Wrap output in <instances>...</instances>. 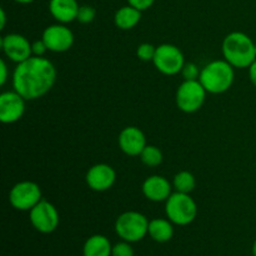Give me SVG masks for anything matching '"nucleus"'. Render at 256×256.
Returning <instances> with one entry per match:
<instances>
[{
    "mask_svg": "<svg viewBox=\"0 0 256 256\" xmlns=\"http://www.w3.org/2000/svg\"><path fill=\"white\" fill-rule=\"evenodd\" d=\"M42 39L44 40L48 50L52 52H65L74 44V34L64 24H54L48 26L42 32Z\"/></svg>",
    "mask_w": 256,
    "mask_h": 256,
    "instance_id": "obj_10",
    "label": "nucleus"
},
{
    "mask_svg": "<svg viewBox=\"0 0 256 256\" xmlns=\"http://www.w3.org/2000/svg\"><path fill=\"white\" fill-rule=\"evenodd\" d=\"M112 256H134V249L132 246V242L122 240V242L112 245Z\"/></svg>",
    "mask_w": 256,
    "mask_h": 256,
    "instance_id": "obj_24",
    "label": "nucleus"
},
{
    "mask_svg": "<svg viewBox=\"0 0 256 256\" xmlns=\"http://www.w3.org/2000/svg\"><path fill=\"white\" fill-rule=\"evenodd\" d=\"M208 92L199 80H184L176 90V105L182 112L192 114L202 109Z\"/></svg>",
    "mask_w": 256,
    "mask_h": 256,
    "instance_id": "obj_6",
    "label": "nucleus"
},
{
    "mask_svg": "<svg viewBox=\"0 0 256 256\" xmlns=\"http://www.w3.org/2000/svg\"><path fill=\"white\" fill-rule=\"evenodd\" d=\"M80 5L76 0H50L49 12L60 24H68L76 20Z\"/></svg>",
    "mask_w": 256,
    "mask_h": 256,
    "instance_id": "obj_16",
    "label": "nucleus"
},
{
    "mask_svg": "<svg viewBox=\"0 0 256 256\" xmlns=\"http://www.w3.org/2000/svg\"><path fill=\"white\" fill-rule=\"evenodd\" d=\"M255 52H256V42H255Z\"/></svg>",
    "mask_w": 256,
    "mask_h": 256,
    "instance_id": "obj_33",
    "label": "nucleus"
},
{
    "mask_svg": "<svg viewBox=\"0 0 256 256\" xmlns=\"http://www.w3.org/2000/svg\"><path fill=\"white\" fill-rule=\"evenodd\" d=\"M222 55L234 68H249L256 60L255 42L245 32H230L222 42Z\"/></svg>",
    "mask_w": 256,
    "mask_h": 256,
    "instance_id": "obj_2",
    "label": "nucleus"
},
{
    "mask_svg": "<svg viewBox=\"0 0 256 256\" xmlns=\"http://www.w3.org/2000/svg\"><path fill=\"white\" fill-rule=\"evenodd\" d=\"M0 44H2V49L5 56L16 64L25 62L32 56V42L24 35L15 34V32L8 34L2 38Z\"/></svg>",
    "mask_w": 256,
    "mask_h": 256,
    "instance_id": "obj_11",
    "label": "nucleus"
},
{
    "mask_svg": "<svg viewBox=\"0 0 256 256\" xmlns=\"http://www.w3.org/2000/svg\"><path fill=\"white\" fill-rule=\"evenodd\" d=\"M5 24H6V14H5V10L0 9V29H4Z\"/></svg>",
    "mask_w": 256,
    "mask_h": 256,
    "instance_id": "obj_30",
    "label": "nucleus"
},
{
    "mask_svg": "<svg viewBox=\"0 0 256 256\" xmlns=\"http://www.w3.org/2000/svg\"><path fill=\"white\" fill-rule=\"evenodd\" d=\"M56 82V69L42 56L19 62L12 72V88L25 100H36L52 90Z\"/></svg>",
    "mask_w": 256,
    "mask_h": 256,
    "instance_id": "obj_1",
    "label": "nucleus"
},
{
    "mask_svg": "<svg viewBox=\"0 0 256 256\" xmlns=\"http://www.w3.org/2000/svg\"><path fill=\"white\" fill-rule=\"evenodd\" d=\"M142 164L149 168H155L162 162V152L155 145H146L139 155Z\"/></svg>",
    "mask_w": 256,
    "mask_h": 256,
    "instance_id": "obj_21",
    "label": "nucleus"
},
{
    "mask_svg": "<svg viewBox=\"0 0 256 256\" xmlns=\"http://www.w3.org/2000/svg\"><path fill=\"white\" fill-rule=\"evenodd\" d=\"M119 146L124 154L129 156H139L146 146L144 132L136 126H126L119 134Z\"/></svg>",
    "mask_w": 256,
    "mask_h": 256,
    "instance_id": "obj_14",
    "label": "nucleus"
},
{
    "mask_svg": "<svg viewBox=\"0 0 256 256\" xmlns=\"http://www.w3.org/2000/svg\"><path fill=\"white\" fill-rule=\"evenodd\" d=\"M116 180V172L114 168L108 164H96L90 168L85 176L88 186L94 192H106Z\"/></svg>",
    "mask_w": 256,
    "mask_h": 256,
    "instance_id": "obj_13",
    "label": "nucleus"
},
{
    "mask_svg": "<svg viewBox=\"0 0 256 256\" xmlns=\"http://www.w3.org/2000/svg\"><path fill=\"white\" fill-rule=\"evenodd\" d=\"M155 52H156V46H154L150 42H142L138 46L136 56L142 62H152L155 56Z\"/></svg>",
    "mask_w": 256,
    "mask_h": 256,
    "instance_id": "obj_22",
    "label": "nucleus"
},
{
    "mask_svg": "<svg viewBox=\"0 0 256 256\" xmlns=\"http://www.w3.org/2000/svg\"><path fill=\"white\" fill-rule=\"evenodd\" d=\"M25 112V99L16 92H4L0 95V120L4 124L19 122Z\"/></svg>",
    "mask_w": 256,
    "mask_h": 256,
    "instance_id": "obj_12",
    "label": "nucleus"
},
{
    "mask_svg": "<svg viewBox=\"0 0 256 256\" xmlns=\"http://www.w3.org/2000/svg\"><path fill=\"white\" fill-rule=\"evenodd\" d=\"M172 186L176 192L190 194L196 186V180L192 172L184 170V172H180L175 175L174 180H172Z\"/></svg>",
    "mask_w": 256,
    "mask_h": 256,
    "instance_id": "obj_20",
    "label": "nucleus"
},
{
    "mask_svg": "<svg viewBox=\"0 0 256 256\" xmlns=\"http://www.w3.org/2000/svg\"><path fill=\"white\" fill-rule=\"evenodd\" d=\"M126 2H129V5L139 9L140 12H144V10H148L152 6L155 0H126Z\"/></svg>",
    "mask_w": 256,
    "mask_h": 256,
    "instance_id": "obj_27",
    "label": "nucleus"
},
{
    "mask_svg": "<svg viewBox=\"0 0 256 256\" xmlns=\"http://www.w3.org/2000/svg\"><path fill=\"white\" fill-rule=\"evenodd\" d=\"M234 66L226 60H214L205 65L200 72L199 82L210 94H222L234 82Z\"/></svg>",
    "mask_w": 256,
    "mask_h": 256,
    "instance_id": "obj_3",
    "label": "nucleus"
},
{
    "mask_svg": "<svg viewBox=\"0 0 256 256\" xmlns=\"http://www.w3.org/2000/svg\"><path fill=\"white\" fill-rule=\"evenodd\" d=\"M200 72H202V70L194 62H185L184 68L182 70V75L184 80H199Z\"/></svg>",
    "mask_w": 256,
    "mask_h": 256,
    "instance_id": "obj_25",
    "label": "nucleus"
},
{
    "mask_svg": "<svg viewBox=\"0 0 256 256\" xmlns=\"http://www.w3.org/2000/svg\"><path fill=\"white\" fill-rule=\"evenodd\" d=\"M32 55L34 56H42V55L46 52L48 46L45 45L44 40H35L34 42H32Z\"/></svg>",
    "mask_w": 256,
    "mask_h": 256,
    "instance_id": "obj_26",
    "label": "nucleus"
},
{
    "mask_svg": "<svg viewBox=\"0 0 256 256\" xmlns=\"http://www.w3.org/2000/svg\"><path fill=\"white\" fill-rule=\"evenodd\" d=\"M158 72L164 75H176L182 72L185 65V58L182 50L172 44H162L156 46L152 59Z\"/></svg>",
    "mask_w": 256,
    "mask_h": 256,
    "instance_id": "obj_7",
    "label": "nucleus"
},
{
    "mask_svg": "<svg viewBox=\"0 0 256 256\" xmlns=\"http://www.w3.org/2000/svg\"><path fill=\"white\" fill-rule=\"evenodd\" d=\"M8 80V65L5 60H0V85H5Z\"/></svg>",
    "mask_w": 256,
    "mask_h": 256,
    "instance_id": "obj_28",
    "label": "nucleus"
},
{
    "mask_svg": "<svg viewBox=\"0 0 256 256\" xmlns=\"http://www.w3.org/2000/svg\"><path fill=\"white\" fill-rule=\"evenodd\" d=\"M149 220L139 212H125L115 222V232L122 240L138 242L148 235Z\"/></svg>",
    "mask_w": 256,
    "mask_h": 256,
    "instance_id": "obj_5",
    "label": "nucleus"
},
{
    "mask_svg": "<svg viewBox=\"0 0 256 256\" xmlns=\"http://www.w3.org/2000/svg\"><path fill=\"white\" fill-rule=\"evenodd\" d=\"M112 242L102 234H95L88 238L82 246V256H112Z\"/></svg>",
    "mask_w": 256,
    "mask_h": 256,
    "instance_id": "obj_17",
    "label": "nucleus"
},
{
    "mask_svg": "<svg viewBox=\"0 0 256 256\" xmlns=\"http://www.w3.org/2000/svg\"><path fill=\"white\" fill-rule=\"evenodd\" d=\"M30 222L36 232L42 234H52L59 226V212L52 202L42 200L38 202L29 215Z\"/></svg>",
    "mask_w": 256,
    "mask_h": 256,
    "instance_id": "obj_9",
    "label": "nucleus"
},
{
    "mask_svg": "<svg viewBox=\"0 0 256 256\" xmlns=\"http://www.w3.org/2000/svg\"><path fill=\"white\" fill-rule=\"evenodd\" d=\"M142 19V12L132 5L122 6L115 12L114 22L119 29L130 30L136 26Z\"/></svg>",
    "mask_w": 256,
    "mask_h": 256,
    "instance_id": "obj_19",
    "label": "nucleus"
},
{
    "mask_svg": "<svg viewBox=\"0 0 256 256\" xmlns=\"http://www.w3.org/2000/svg\"><path fill=\"white\" fill-rule=\"evenodd\" d=\"M95 16H96V12L92 6L90 5H82L78 12L76 20L82 24H89V22H94Z\"/></svg>",
    "mask_w": 256,
    "mask_h": 256,
    "instance_id": "obj_23",
    "label": "nucleus"
},
{
    "mask_svg": "<svg viewBox=\"0 0 256 256\" xmlns=\"http://www.w3.org/2000/svg\"><path fill=\"white\" fill-rule=\"evenodd\" d=\"M249 78L250 82H252V85L256 88V60L249 66Z\"/></svg>",
    "mask_w": 256,
    "mask_h": 256,
    "instance_id": "obj_29",
    "label": "nucleus"
},
{
    "mask_svg": "<svg viewBox=\"0 0 256 256\" xmlns=\"http://www.w3.org/2000/svg\"><path fill=\"white\" fill-rule=\"evenodd\" d=\"M14 2H19V4H30V2H32L34 0H14Z\"/></svg>",
    "mask_w": 256,
    "mask_h": 256,
    "instance_id": "obj_31",
    "label": "nucleus"
},
{
    "mask_svg": "<svg viewBox=\"0 0 256 256\" xmlns=\"http://www.w3.org/2000/svg\"><path fill=\"white\" fill-rule=\"evenodd\" d=\"M148 235L154 242L164 244L170 242L174 236V224L169 219H162V218L150 220Z\"/></svg>",
    "mask_w": 256,
    "mask_h": 256,
    "instance_id": "obj_18",
    "label": "nucleus"
},
{
    "mask_svg": "<svg viewBox=\"0 0 256 256\" xmlns=\"http://www.w3.org/2000/svg\"><path fill=\"white\" fill-rule=\"evenodd\" d=\"M165 214L174 225L186 226L196 218V202L189 194L175 192L165 202Z\"/></svg>",
    "mask_w": 256,
    "mask_h": 256,
    "instance_id": "obj_4",
    "label": "nucleus"
},
{
    "mask_svg": "<svg viewBox=\"0 0 256 256\" xmlns=\"http://www.w3.org/2000/svg\"><path fill=\"white\" fill-rule=\"evenodd\" d=\"M252 255L256 256V240L254 242V244H252Z\"/></svg>",
    "mask_w": 256,
    "mask_h": 256,
    "instance_id": "obj_32",
    "label": "nucleus"
},
{
    "mask_svg": "<svg viewBox=\"0 0 256 256\" xmlns=\"http://www.w3.org/2000/svg\"><path fill=\"white\" fill-rule=\"evenodd\" d=\"M172 184L169 180L160 175H152L142 182V194L148 200L154 202H166L172 192Z\"/></svg>",
    "mask_w": 256,
    "mask_h": 256,
    "instance_id": "obj_15",
    "label": "nucleus"
},
{
    "mask_svg": "<svg viewBox=\"0 0 256 256\" xmlns=\"http://www.w3.org/2000/svg\"><path fill=\"white\" fill-rule=\"evenodd\" d=\"M42 200V189L34 182H18L9 192L10 205L20 212H30Z\"/></svg>",
    "mask_w": 256,
    "mask_h": 256,
    "instance_id": "obj_8",
    "label": "nucleus"
}]
</instances>
